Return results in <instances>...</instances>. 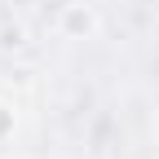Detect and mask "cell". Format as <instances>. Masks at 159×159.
Segmentation results:
<instances>
[{"label":"cell","instance_id":"1","mask_svg":"<svg viewBox=\"0 0 159 159\" xmlns=\"http://www.w3.org/2000/svg\"><path fill=\"white\" fill-rule=\"evenodd\" d=\"M66 31H75V35H80V31H93V13H89V9H80V5L66 9Z\"/></svg>","mask_w":159,"mask_h":159},{"label":"cell","instance_id":"2","mask_svg":"<svg viewBox=\"0 0 159 159\" xmlns=\"http://www.w3.org/2000/svg\"><path fill=\"white\" fill-rule=\"evenodd\" d=\"M9 133H13V111L0 106V137H9Z\"/></svg>","mask_w":159,"mask_h":159}]
</instances>
